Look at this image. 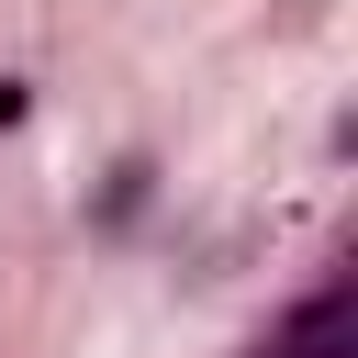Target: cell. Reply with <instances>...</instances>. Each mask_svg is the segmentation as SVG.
I'll use <instances>...</instances> for the list:
<instances>
[{
  "instance_id": "6da1fadb",
  "label": "cell",
  "mask_w": 358,
  "mask_h": 358,
  "mask_svg": "<svg viewBox=\"0 0 358 358\" xmlns=\"http://www.w3.org/2000/svg\"><path fill=\"white\" fill-rule=\"evenodd\" d=\"M145 190H157V168H145V157H123V168H112V190H101V224H134V213H145Z\"/></svg>"
},
{
  "instance_id": "7a4b0ae2",
  "label": "cell",
  "mask_w": 358,
  "mask_h": 358,
  "mask_svg": "<svg viewBox=\"0 0 358 358\" xmlns=\"http://www.w3.org/2000/svg\"><path fill=\"white\" fill-rule=\"evenodd\" d=\"M22 112H34V78H0V134H11Z\"/></svg>"
}]
</instances>
